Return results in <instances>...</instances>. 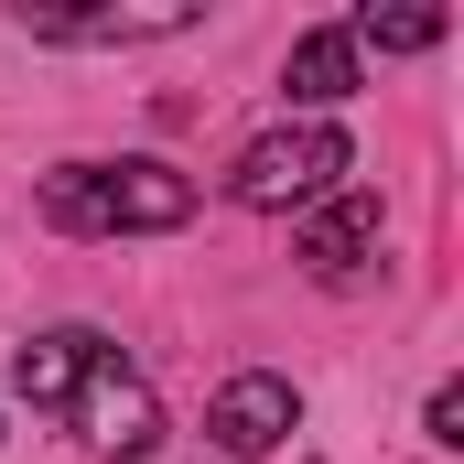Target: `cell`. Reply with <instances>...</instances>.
<instances>
[{
	"mask_svg": "<svg viewBox=\"0 0 464 464\" xmlns=\"http://www.w3.org/2000/svg\"><path fill=\"white\" fill-rule=\"evenodd\" d=\"M11 389H22L33 411L76 421V432H87L98 454H119V464L162 443V400H151V378H140L98 324H54V335H33V346L11 356Z\"/></svg>",
	"mask_w": 464,
	"mask_h": 464,
	"instance_id": "6da1fadb",
	"label": "cell"
},
{
	"mask_svg": "<svg viewBox=\"0 0 464 464\" xmlns=\"http://www.w3.org/2000/svg\"><path fill=\"white\" fill-rule=\"evenodd\" d=\"M44 217L65 237H151L195 217V173H173V162H54Z\"/></svg>",
	"mask_w": 464,
	"mask_h": 464,
	"instance_id": "7a4b0ae2",
	"label": "cell"
},
{
	"mask_svg": "<svg viewBox=\"0 0 464 464\" xmlns=\"http://www.w3.org/2000/svg\"><path fill=\"white\" fill-rule=\"evenodd\" d=\"M346 162H356V151H346L335 119H292V130H270V140L237 151L227 195H237V206H259V217H292V206H324Z\"/></svg>",
	"mask_w": 464,
	"mask_h": 464,
	"instance_id": "3957f363",
	"label": "cell"
},
{
	"mask_svg": "<svg viewBox=\"0 0 464 464\" xmlns=\"http://www.w3.org/2000/svg\"><path fill=\"white\" fill-rule=\"evenodd\" d=\"M292 421H303V400H292V378H270V367H248L217 389V411H206V432H217V454L227 464H259L292 443Z\"/></svg>",
	"mask_w": 464,
	"mask_h": 464,
	"instance_id": "277c9868",
	"label": "cell"
},
{
	"mask_svg": "<svg viewBox=\"0 0 464 464\" xmlns=\"http://www.w3.org/2000/svg\"><path fill=\"white\" fill-rule=\"evenodd\" d=\"M33 44H162L195 33V0H140V11H22Z\"/></svg>",
	"mask_w": 464,
	"mask_h": 464,
	"instance_id": "5b68a950",
	"label": "cell"
},
{
	"mask_svg": "<svg viewBox=\"0 0 464 464\" xmlns=\"http://www.w3.org/2000/svg\"><path fill=\"white\" fill-rule=\"evenodd\" d=\"M367 248H378V206H367V195H346V206H324V217L303 227V248H292V259H303L314 281H356V270H367Z\"/></svg>",
	"mask_w": 464,
	"mask_h": 464,
	"instance_id": "8992f818",
	"label": "cell"
},
{
	"mask_svg": "<svg viewBox=\"0 0 464 464\" xmlns=\"http://www.w3.org/2000/svg\"><path fill=\"white\" fill-rule=\"evenodd\" d=\"M281 87H292L303 109H335V98H356V44H346V22L303 33V44H292V65H281Z\"/></svg>",
	"mask_w": 464,
	"mask_h": 464,
	"instance_id": "52a82bcc",
	"label": "cell"
},
{
	"mask_svg": "<svg viewBox=\"0 0 464 464\" xmlns=\"http://www.w3.org/2000/svg\"><path fill=\"white\" fill-rule=\"evenodd\" d=\"M346 44H378V54H421V44H443V11H432V0H411V11H378V0H367V11L346 22Z\"/></svg>",
	"mask_w": 464,
	"mask_h": 464,
	"instance_id": "ba28073f",
	"label": "cell"
},
{
	"mask_svg": "<svg viewBox=\"0 0 464 464\" xmlns=\"http://www.w3.org/2000/svg\"><path fill=\"white\" fill-rule=\"evenodd\" d=\"M432 443H464V389H432Z\"/></svg>",
	"mask_w": 464,
	"mask_h": 464,
	"instance_id": "9c48e42d",
	"label": "cell"
}]
</instances>
